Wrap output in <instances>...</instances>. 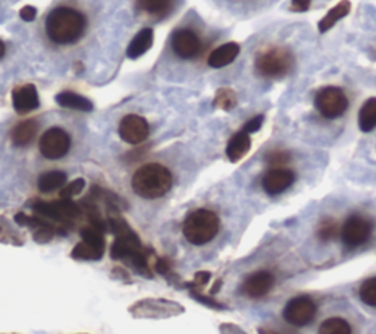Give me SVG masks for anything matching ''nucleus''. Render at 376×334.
Instances as JSON below:
<instances>
[{"label":"nucleus","mask_w":376,"mask_h":334,"mask_svg":"<svg viewBox=\"0 0 376 334\" xmlns=\"http://www.w3.org/2000/svg\"><path fill=\"white\" fill-rule=\"evenodd\" d=\"M172 173L162 165L150 163L141 166L133 176L134 192L146 200H156L172 188Z\"/></svg>","instance_id":"obj_3"},{"label":"nucleus","mask_w":376,"mask_h":334,"mask_svg":"<svg viewBox=\"0 0 376 334\" xmlns=\"http://www.w3.org/2000/svg\"><path fill=\"white\" fill-rule=\"evenodd\" d=\"M373 230L372 222L362 214H351L340 229L343 244L348 249L359 248L366 244Z\"/></svg>","instance_id":"obj_8"},{"label":"nucleus","mask_w":376,"mask_h":334,"mask_svg":"<svg viewBox=\"0 0 376 334\" xmlns=\"http://www.w3.org/2000/svg\"><path fill=\"white\" fill-rule=\"evenodd\" d=\"M317 334H353V330L344 318L332 317L319 326Z\"/></svg>","instance_id":"obj_27"},{"label":"nucleus","mask_w":376,"mask_h":334,"mask_svg":"<svg viewBox=\"0 0 376 334\" xmlns=\"http://www.w3.org/2000/svg\"><path fill=\"white\" fill-rule=\"evenodd\" d=\"M150 132L148 124L139 114H128L119 124V136L128 144H141L147 140Z\"/></svg>","instance_id":"obj_12"},{"label":"nucleus","mask_w":376,"mask_h":334,"mask_svg":"<svg viewBox=\"0 0 376 334\" xmlns=\"http://www.w3.org/2000/svg\"><path fill=\"white\" fill-rule=\"evenodd\" d=\"M315 106L327 119H336L348 109V98L344 91L338 87H325L317 93Z\"/></svg>","instance_id":"obj_7"},{"label":"nucleus","mask_w":376,"mask_h":334,"mask_svg":"<svg viewBox=\"0 0 376 334\" xmlns=\"http://www.w3.org/2000/svg\"><path fill=\"white\" fill-rule=\"evenodd\" d=\"M250 147H252L250 133L240 131L233 136L227 145V157L233 163H237L247 155Z\"/></svg>","instance_id":"obj_18"},{"label":"nucleus","mask_w":376,"mask_h":334,"mask_svg":"<svg viewBox=\"0 0 376 334\" xmlns=\"http://www.w3.org/2000/svg\"><path fill=\"white\" fill-rule=\"evenodd\" d=\"M359 128L363 132H370L376 128V98H369L359 113Z\"/></svg>","instance_id":"obj_26"},{"label":"nucleus","mask_w":376,"mask_h":334,"mask_svg":"<svg viewBox=\"0 0 376 334\" xmlns=\"http://www.w3.org/2000/svg\"><path fill=\"white\" fill-rule=\"evenodd\" d=\"M107 226L117 238L110 249L112 258L128 261L139 273L144 274L147 278H152L148 254L143 248L140 238L133 232V229L128 226V223L119 214H110L107 219Z\"/></svg>","instance_id":"obj_1"},{"label":"nucleus","mask_w":376,"mask_h":334,"mask_svg":"<svg viewBox=\"0 0 376 334\" xmlns=\"http://www.w3.org/2000/svg\"><path fill=\"white\" fill-rule=\"evenodd\" d=\"M350 9H351V4L350 0H341L340 4H338L336 6H334L325 18L321 19V23H319V31L321 32H327L329 31L340 19H343L344 16H347L350 13Z\"/></svg>","instance_id":"obj_21"},{"label":"nucleus","mask_w":376,"mask_h":334,"mask_svg":"<svg viewBox=\"0 0 376 334\" xmlns=\"http://www.w3.org/2000/svg\"><path fill=\"white\" fill-rule=\"evenodd\" d=\"M131 312L140 318H168L184 312V308L166 299H144L131 308Z\"/></svg>","instance_id":"obj_10"},{"label":"nucleus","mask_w":376,"mask_h":334,"mask_svg":"<svg viewBox=\"0 0 376 334\" xmlns=\"http://www.w3.org/2000/svg\"><path fill=\"white\" fill-rule=\"evenodd\" d=\"M37 131H39V125L33 119L18 124L12 131V143L16 147H27L34 141Z\"/></svg>","instance_id":"obj_19"},{"label":"nucleus","mask_w":376,"mask_h":334,"mask_svg":"<svg viewBox=\"0 0 376 334\" xmlns=\"http://www.w3.org/2000/svg\"><path fill=\"white\" fill-rule=\"evenodd\" d=\"M209 280H211V273L209 271H200L194 276V280L190 283H187L185 286L190 290H199L201 286L208 285Z\"/></svg>","instance_id":"obj_33"},{"label":"nucleus","mask_w":376,"mask_h":334,"mask_svg":"<svg viewBox=\"0 0 376 334\" xmlns=\"http://www.w3.org/2000/svg\"><path fill=\"white\" fill-rule=\"evenodd\" d=\"M56 102H58L62 107L66 109H74V110H80V112H91L93 105L90 100H87L86 97L78 95L75 93H61L58 97H56Z\"/></svg>","instance_id":"obj_23"},{"label":"nucleus","mask_w":376,"mask_h":334,"mask_svg":"<svg viewBox=\"0 0 376 334\" xmlns=\"http://www.w3.org/2000/svg\"><path fill=\"white\" fill-rule=\"evenodd\" d=\"M4 54H5V43L0 40V57H4Z\"/></svg>","instance_id":"obj_40"},{"label":"nucleus","mask_w":376,"mask_h":334,"mask_svg":"<svg viewBox=\"0 0 376 334\" xmlns=\"http://www.w3.org/2000/svg\"><path fill=\"white\" fill-rule=\"evenodd\" d=\"M312 0H291V11L293 12H306L310 8Z\"/></svg>","instance_id":"obj_36"},{"label":"nucleus","mask_w":376,"mask_h":334,"mask_svg":"<svg viewBox=\"0 0 376 334\" xmlns=\"http://www.w3.org/2000/svg\"><path fill=\"white\" fill-rule=\"evenodd\" d=\"M295 181V174L290 169L274 167L263 176L262 186L269 195H279L287 191Z\"/></svg>","instance_id":"obj_15"},{"label":"nucleus","mask_w":376,"mask_h":334,"mask_svg":"<svg viewBox=\"0 0 376 334\" xmlns=\"http://www.w3.org/2000/svg\"><path fill=\"white\" fill-rule=\"evenodd\" d=\"M190 293H192V297H193L194 299H197L199 302H201V304H204V305H208V306H211V308H216V309H223V308H225L222 304L216 302L215 299H212V298H209V297H204V294H201L199 290H190Z\"/></svg>","instance_id":"obj_34"},{"label":"nucleus","mask_w":376,"mask_h":334,"mask_svg":"<svg viewBox=\"0 0 376 334\" xmlns=\"http://www.w3.org/2000/svg\"><path fill=\"white\" fill-rule=\"evenodd\" d=\"M13 97V107L18 113H28L39 107V94L34 85L27 84L20 88H16L12 94Z\"/></svg>","instance_id":"obj_16"},{"label":"nucleus","mask_w":376,"mask_h":334,"mask_svg":"<svg viewBox=\"0 0 376 334\" xmlns=\"http://www.w3.org/2000/svg\"><path fill=\"white\" fill-rule=\"evenodd\" d=\"M86 30V18L71 8L54 9L46 21V31L50 40L58 44H71L77 42Z\"/></svg>","instance_id":"obj_2"},{"label":"nucleus","mask_w":376,"mask_h":334,"mask_svg":"<svg viewBox=\"0 0 376 334\" xmlns=\"http://www.w3.org/2000/svg\"><path fill=\"white\" fill-rule=\"evenodd\" d=\"M86 181L84 179H75L71 184H68L66 186L61 188V196L64 200H71L72 196L81 193V191L84 189Z\"/></svg>","instance_id":"obj_32"},{"label":"nucleus","mask_w":376,"mask_h":334,"mask_svg":"<svg viewBox=\"0 0 376 334\" xmlns=\"http://www.w3.org/2000/svg\"><path fill=\"white\" fill-rule=\"evenodd\" d=\"M71 147L69 135L61 128H50L40 140V151L49 160H59Z\"/></svg>","instance_id":"obj_11"},{"label":"nucleus","mask_w":376,"mask_h":334,"mask_svg":"<svg viewBox=\"0 0 376 334\" xmlns=\"http://www.w3.org/2000/svg\"><path fill=\"white\" fill-rule=\"evenodd\" d=\"M221 334H247V333L241 330L240 327L234 326V324H222L221 326Z\"/></svg>","instance_id":"obj_38"},{"label":"nucleus","mask_w":376,"mask_h":334,"mask_svg":"<svg viewBox=\"0 0 376 334\" xmlns=\"http://www.w3.org/2000/svg\"><path fill=\"white\" fill-rule=\"evenodd\" d=\"M238 54H240V46L237 43H225L211 53L208 59V65L215 69L228 66L235 61Z\"/></svg>","instance_id":"obj_17"},{"label":"nucleus","mask_w":376,"mask_h":334,"mask_svg":"<svg viewBox=\"0 0 376 334\" xmlns=\"http://www.w3.org/2000/svg\"><path fill=\"white\" fill-rule=\"evenodd\" d=\"M294 66V59L287 49L272 47L259 54L256 61V69L263 78L279 80L290 73Z\"/></svg>","instance_id":"obj_5"},{"label":"nucleus","mask_w":376,"mask_h":334,"mask_svg":"<svg viewBox=\"0 0 376 334\" xmlns=\"http://www.w3.org/2000/svg\"><path fill=\"white\" fill-rule=\"evenodd\" d=\"M213 105L216 109H221L225 112L233 110L237 106V94L231 88H221L218 90L215 95Z\"/></svg>","instance_id":"obj_28"},{"label":"nucleus","mask_w":376,"mask_h":334,"mask_svg":"<svg viewBox=\"0 0 376 334\" xmlns=\"http://www.w3.org/2000/svg\"><path fill=\"white\" fill-rule=\"evenodd\" d=\"M33 208L40 217L50 222H58L64 227L77 220L81 215V210L77 204L64 198L53 203H35Z\"/></svg>","instance_id":"obj_6"},{"label":"nucleus","mask_w":376,"mask_h":334,"mask_svg":"<svg viewBox=\"0 0 376 334\" xmlns=\"http://www.w3.org/2000/svg\"><path fill=\"white\" fill-rule=\"evenodd\" d=\"M201 40L192 30L182 28L175 31L172 35V50L181 59L197 57L201 52Z\"/></svg>","instance_id":"obj_13"},{"label":"nucleus","mask_w":376,"mask_h":334,"mask_svg":"<svg viewBox=\"0 0 376 334\" xmlns=\"http://www.w3.org/2000/svg\"><path fill=\"white\" fill-rule=\"evenodd\" d=\"M152 44H153V31L150 28H144L133 38V42L129 43L127 54L131 59H137L152 47Z\"/></svg>","instance_id":"obj_20"},{"label":"nucleus","mask_w":376,"mask_h":334,"mask_svg":"<svg viewBox=\"0 0 376 334\" xmlns=\"http://www.w3.org/2000/svg\"><path fill=\"white\" fill-rule=\"evenodd\" d=\"M274 285H275L274 274L266 270H260L250 274V276L244 280L242 292L246 297L252 299H259L266 297V294L272 290Z\"/></svg>","instance_id":"obj_14"},{"label":"nucleus","mask_w":376,"mask_h":334,"mask_svg":"<svg viewBox=\"0 0 376 334\" xmlns=\"http://www.w3.org/2000/svg\"><path fill=\"white\" fill-rule=\"evenodd\" d=\"M20 15H21V18L24 19V21L31 23V21H34V19H35L37 11H35V8H33V6H24V8L21 9Z\"/></svg>","instance_id":"obj_37"},{"label":"nucleus","mask_w":376,"mask_h":334,"mask_svg":"<svg viewBox=\"0 0 376 334\" xmlns=\"http://www.w3.org/2000/svg\"><path fill=\"white\" fill-rule=\"evenodd\" d=\"M291 160V154L286 150H274L266 154V163L275 167H281Z\"/></svg>","instance_id":"obj_31"},{"label":"nucleus","mask_w":376,"mask_h":334,"mask_svg":"<svg viewBox=\"0 0 376 334\" xmlns=\"http://www.w3.org/2000/svg\"><path fill=\"white\" fill-rule=\"evenodd\" d=\"M103 252L105 248L103 246H98L94 244L81 241L80 244H77L74 246L71 255L72 258L75 260H83V261H98L103 257Z\"/></svg>","instance_id":"obj_22"},{"label":"nucleus","mask_w":376,"mask_h":334,"mask_svg":"<svg viewBox=\"0 0 376 334\" xmlns=\"http://www.w3.org/2000/svg\"><path fill=\"white\" fill-rule=\"evenodd\" d=\"M263 121H265V117H263L262 114L254 116L253 119H250L249 122H246V125H244L242 131H244V132H247V133H254V132H257V131L262 128Z\"/></svg>","instance_id":"obj_35"},{"label":"nucleus","mask_w":376,"mask_h":334,"mask_svg":"<svg viewBox=\"0 0 376 334\" xmlns=\"http://www.w3.org/2000/svg\"><path fill=\"white\" fill-rule=\"evenodd\" d=\"M65 184H66V174L59 170H53L42 174L39 178V182H37L42 192H53L56 189L64 188Z\"/></svg>","instance_id":"obj_24"},{"label":"nucleus","mask_w":376,"mask_h":334,"mask_svg":"<svg viewBox=\"0 0 376 334\" xmlns=\"http://www.w3.org/2000/svg\"><path fill=\"white\" fill-rule=\"evenodd\" d=\"M360 299L363 304L376 308V278H370L360 286Z\"/></svg>","instance_id":"obj_30"},{"label":"nucleus","mask_w":376,"mask_h":334,"mask_svg":"<svg viewBox=\"0 0 376 334\" xmlns=\"http://www.w3.org/2000/svg\"><path fill=\"white\" fill-rule=\"evenodd\" d=\"M137 5L146 13L163 18L172 9V0H137Z\"/></svg>","instance_id":"obj_25"},{"label":"nucleus","mask_w":376,"mask_h":334,"mask_svg":"<svg viewBox=\"0 0 376 334\" xmlns=\"http://www.w3.org/2000/svg\"><path fill=\"white\" fill-rule=\"evenodd\" d=\"M259 334H295V333L286 331V330H278V328H271V327H259Z\"/></svg>","instance_id":"obj_39"},{"label":"nucleus","mask_w":376,"mask_h":334,"mask_svg":"<svg viewBox=\"0 0 376 334\" xmlns=\"http://www.w3.org/2000/svg\"><path fill=\"white\" fill-rule=\"evenodd\" d=\"M338 233H340V229H338L336 222L332 219L322 220L321 225H319V227H317V232H316L317 238L321 239L322 242L334 241L338 237Z\"/></svg>","instance_id":"obj_29"},{"label":"nucleus","mask_w":376,"mask_h":334,"mask_svg":"<svg viewBox=\"0 0 376 334\" xmlns=\"http://www.w3.org/2000/svg\"><path fill=\"white\" fill-rule=\"evenodd\" d=\"M317 314V306L307 297L293 298L284 308V320L294 327H305L310 324Z\"/></svg>","instance_id":"obj_9"},{"label":"nucleus","mask_w":376,"mask_h":334,"mask_svg":"<svg viewBox=\"0 0 376 334\" xmlns=\"http://www.w3.org/2000/svg\"><path fill=\"white\" fill-rule=\"evenodd\" d=\"M219 227V217L213 211L199 208L187 215L182 226V233L188 242L200 246L211 242L218 234Z\"/></svg>","instance_id":"obj_4"}]
</instances>
